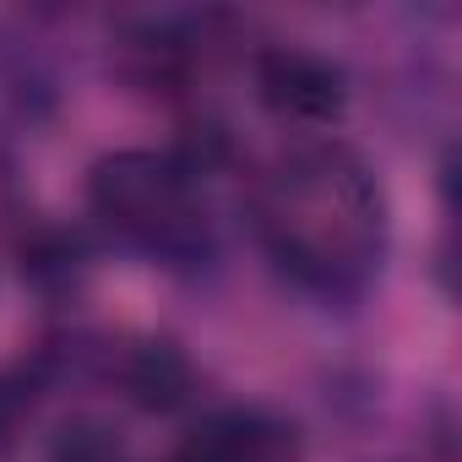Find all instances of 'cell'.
<instances>
[{"mask_svg":"<svg viewBox=\"0 0 462 462\" xmlns=\"http://www.w3.org/2000/svg\"><path fill=\"white\" fill-rule=\"evenodd\" d=\"M256 228L294 283L316 294H354L381 262L386 201L354 147L300 142L267 163L256 185Z\"/></svg>","mask_w":462,"mask_h":462,"instance_id":"1","label":"cell"},{"mask_svg":"<svg viewBox=\"0 0 462 462\" xmlns=\"http://www.w3.org/2000/svg\"><path fill=\"white\" fill-rule=\"evenodd\" d=\"M190 163L169 152H109L93 163L88 201L104 228L120 240L158 251V256H190L201 245V223L190 207Z\"/></svg>","mask_w":462,"mask_h":462,"instance_id":"2","label":"cell"},{"mask_svg":"<svg viewBox=\"0 0 462 462\" xmlns=\"http://www.w3.org/2000/svg\"><path fill=\"white\" fill-rule=\"evenodd\" d=\"M256 98L278 115V120H294V125H332L343 115V98H348V82L343 71L316 55V50H300V44H278V50H262L256 55Z\"/></svg>","mask_w":462,"mask_h":462,"instance_id":"3","label":"cell"},{"mask_svg":"<svg viewBox=\"0 0 462 462\" xmlns=\"http://www.w3.org/2000/svg\"><path fill=\"white\" fill-rule=\"evenodd\" d=\"M174 462H294V430L262 408H223L180 440Z\"/></svg>","mask_w":462,"mask_h":462,"instance_id":"4","label":"cell"},{"mask_svg":"<svg viewBox=\"0 0 462 462\" xmlns=\"http://www.w3.org/2000/svg\"><path fill=\"white\" fill-rule=\"evenodd\" d=\"M120 381H125L131 402L152 408V413H169L190 397V365L174 343H136L120 365Z\"/></svg>","mask_w":462,"mask_h":462,"instance_id":"5","label":"cell"},{"mask_svg":"<svg viewBox=\"0 0 462 462\" xmlns=\"http://www.w3.org/2000/svg\"><path fill=\"white\" fill-rule=\"evenodd\" d=\"M17 256H23V278H28L39 294H50V300L77 294V289H82V278H88L82 240H77V235H66V228H33V235H23Z\"/></svg>","mask_w":462,"mask_h":462,"instance_id":"6","label":"cell"},{"mask_svg":"<svg viewBox=\"0 0 462 462\" xmlns=\"http://www.w3.org/2000/svg\"><path fill=\"white\" fill-rule=\"evenodd\" d=\"M55 462H131V457H125V446H120L115 430L82 419V424H66V430H60V440H55Z\"/></svg>","mask_w":462,"mask_h":462,"instance_id":"7","label":"cell"},{"mask_svg":"<svg viewBox=\"0 0 462 462\" xmlns=\"http://www.w3.org/2000/svg\"><path fill=\"white\" fill-rule=\"evenodd\" d=\"M23 413H28V397H23V386L0 381V451H6V446L17 440V430H23Z\"/></svg>","mask_w":462,"mask_h":462,"instance_id":"8","label":"cell"}]
</instances>
